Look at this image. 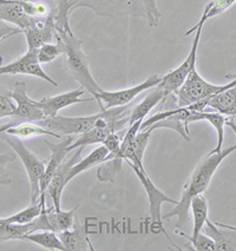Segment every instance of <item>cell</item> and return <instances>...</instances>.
Segmentation results:
<instances>
[{
    "instance_id": "6da1fadb",
    "label": "cell",
    "mask_w": 236,
    "mask_h": 251,
    "mask_svg": "<svg viewBox=\"0 0 236 251\" xmlns=\"http://www.w3.org/2000/svg\"><path fill=\"white\" fill-rule=\"evenodd\" d=\"M234 151H236V143L232 147L222 149V151H220V152L209 153L206 158L201 160V163L197 165V168L195 169L184 185L181 200L171 211L163 216V221H169L173 217H177L179 218L176 223L177 230L186 226L189 222V210H190L191 200L196 197L197 195L205 194L218 166L223 162L224 158H227Z\"/></svg>"
},
{
    "instance_id": "7a4b0ae2",
    "label": "cell",
    "mask_w": 236,
    "mask_h": 251,
    "mask_svg": "<svg viewBox=\"0 0 236 251\" xmlns=\"http://www.w3.org/2000/svg\"><path fill=\"white\" fill-rule=\"evenodd\" d=\"M72 11L78 7H87L98 16L116 18L122 16L142 17L150 26H157L162 14L155 0H71Z\"/></svg>"
},
{
    "instance_id": "3957f363",
    "label": "cell",
    "mask_w": 236,
    "mask_h": 251,
    "mask_svg": "<svg viewBox=\"0 0 236 251\" xmlns=\"http://www.w3.org/2000/svg\"><path fill=\"white\" fill-rule=\"evenodd\" d=\"M130 111L127 106L113 107V109H105L100 113L85 117H46L43 121L37 124L54 132H59V135L65 136H77L86 131L93 129L96 126L111 124L129 117Z\"/></svg>"
},
{
    "instance_id": "277c9868",
    "label": "cell",
    "mask_w": 236,
    "mask_h": 251,
    "mask_svg": "<svg viewBox=\"0 0 236 251\" xmlns=\"http://www.w3.org/2000/svg\"><path fill=\"white\" fill-rule=\"evenodd\" d=\"M54 39L59 44L63 54H65L66 65L74 79L77 81L84 90L89 91L92 97L97 100L102 87L93 79L90 71L89 61L85 53L81 50V40L78 39L72 32L56 30Z\"/></svg>"
},
{
    "instance_id": "5b68a950",
    "label": "cell",
    "mask_w": 236,
    "mask_h": 251,
    "mask_svg": "<svg viewBox=\"0 0 236 251\" xmlns=\"http://www.w3.org/2000/svg\"><path fill=\"white\" fill-rule=\"evenodd\" d=\"M236 85V79H233L226 85H215L208 83L205 78L199 74L196 66L191 70L184 83L175 92L177 105L180 107H185L195 103H199L205 99L212 98L224 90Z\"/></svg>"
},
{
    "instance_id": "8992f818",
    "label": "cell",
    "mask_w": 236,
    "mask_h": 251,
    "mask_svg": "<svg viewBox=\"0 0 236 251\" xmlns=\"http://www.w3.org/2000/svg\"><path fill=\"white\" fill-rule=\"evenodd\" d=\"M0 138L5 141L13 149L17 156L24 164L26 172H27L28 180L31 186V204L39 202L40 197V178H42L44 170H45L46 163L34 154L32 151L25 147L22 139L17 138L14 136L6 135V133H0Z\"/></svg>"
},
{
    "instance_id": "52a82bcc",
    "label": "cell",
    "mask_w": 236,
    "mask_h": 251,
    "mask_svg": "<svg viewBox=\"0 0 236 251\" xmlns=\"http://www.w3.org/2000/svg\"><path fill=\"white\" fill-rule=\"evenodd\" d=\"M127 164L132 169V171L135 172V175L138 178V180L141 182L142 186L144 188L145 192H147L148 202H149V214H150V220H151V226H157L158 230H161L162 232L165 233L170 243L176 247V244H174V242L171 241V238L169 237L167 231L163 227V216H162V204L163 203H171L174 205H176L179 201H175L174 198L167 196L164 192H162L154 184L153 180L150 179V177L148 176V174L145 172L144 169L138 168V166L131 164V163L127 162ZM180 250L179 247H176Z\"/></svg>"
},
{
    "instance_id": "ba28073f",
    "label": "cell",
    "mask_w": 236,
    "mask_h": 251,
    "mask_svg": "<svg viewBox=\"0 0 236 251\" xmlns=\"http://www.w3.org/2000/svg\"><path fill=\"white\" fill-rule=\"evenodd\" d=\"M10 97L16 101V110L11 117V122L4 126H12L20 123H39L45 118L43 110L40 109L38 101L32 100L26 92V84L24 81H17L14 87L10 90Z\"/></svg>"
},
{
    "instance_id": "9c48e42d",
    "label": "cell",
    "mask_w": 236,
    "mask_h": 251,
    "mask_svg": "<svg viewBox=\"0 0 236 251\" xmlns=\"http://www.w3.org/2000/svg\"><path fill=\"white\" fill-rule=\"evenodd\" d=\"M162 78L163 77H159L157 75H153L149 78H147V80H144L143 83L137 84V85L129 87V89L119 90V91H104V90H102L97 98V103L100 104L101 111L119 106H128L142 92L158 85L162 81Z\"/></svg>"
},
{
    "instance_id": "30bf717a",
    "label": "cell",
    "mask_w": 236,
    "mask_h": 251,
    "mask_svg": "<svg viewBox=\"0 0 236 251\" xmlns=\"http://www.w3.org/2000/svg\"><path fill=\"white\" fill-rule=\"evenodd\" d=\"M27 75L44 79L56 87L58 86L57 81L48 75L40 66L37 59V50H27V52L23 57L6 65L2 64V57L0 55V75Z\"/></svg>"
},
{
    "instance_id": "8fae6325",
    "label": "cell",
    "mask_w": 236,
    "mask_h": 251,
    "mask_svg": "<svg viewBox=\"0 0 236 251\" xmlns=\"http://www.w3.org/2000/svg\"><path fill=\"white\" fill-rule=\"evenodd\" d=\"M201 33H202V28H199L196 31V36L194 38L193 46H191L190 52H189L186 59L182 64L173 71H170L167 75L162 78V81L158 84L159 86L164 90L167 95H173L180 89L181 85L184 83V80L190 74V71L196 66L197 60V51H199V44L201 39Z\"/></svg>"
},
{
    "instance_id": "7c38bea8",
    "label": "cell",
    "mask_w": 236,
    "mask_h": 251,
    "mask_svg": "<svg viewBox=\"0 0 236 251\" xmlns=\"http://www.w3.org/2000/svg\"><path fill=\"white\" fill-rule=\"evenodd\" d=\"M83 147L76 149V152L74 153V156H72L69 160L63 162L62 164L59 165V168L57 169L56 172L53 174V176H52L51 182L49 184L48 189H46V192H48L49 196H50L52 201V205H53V209L56 210V211L62 210V204H60V202H62V194L64 188L66 186V184L69 183V172L71 170L72 166L80 159V154L83 152Z\"/></svg>"
},
{
    "instance_id": "4fadbf2b",
    "label": "cell",
    "mask_w": 236,
    "mask_h": 251,
    "mask_svg": "<svg viewBox=\"0 0 236 251\" xmlns=\"http://www.w3.org/2000/svg\"><path fill=\"white\" fill-rule=\"evenodd\" d=\"M74 141V136H65L64 138H62V141L57 143V144L49 141H44L45 144L49 147V149L51 150V156L48 162H46L45 170H44L43 176L40 178V196H42V195H45L46 189H48L49 184L51 182L52 176H53L54 172H56L57 169L59 168V165L63 163L66 154L70 152L69 147L72 144Z\"/></svg>"
},
{
    "instance_id": "5bb4252c",
    "label": "cell",
    "mask_w": 236,
    "mask_h": 251,
    "mask_svg": "<svg viewBox=\"0 0 236 251\" xmlns=\"http://www.w3.org/2000/svg\"><path fill=\"white\" fill-rule=\"evenodd\" d=\"M84 91L85 90L83 87H79V89L72 90L70 92L54 96V97H45L38 100V105L43 110L45 118L46 117H56L58 116V112L60 110L65 109V107L70 106V105L86 103V101L95 99L93 97L87 99L81 98V96L84 95Z\"/></svg>"
},
{
    "instance_id": "9a60e30c",
    "label": "cell",
    "mask_w": 236,
    "mask_h": 251,
    "mask_svg": "<svg viewBox=\"0 0 236 251\" xmlns=\"http://www.w3.org/2000/svg\"><path fill=\"white\" fill-rule=\"evenodd\" d=\"M129 123V117L128 118L122 119L116 123H111V124L107 125H102V126H96L93 129L86 131V132L81 133L78 138H76L72 144L69 147V150H75L77 148H85L87 145H93V144H102L104 142V139L111 132H118L123 129L125 124Z\"/></svg>"
},
{
    "instance_id": "2e32d148",
    "label": "cell",
    "mask_w": 236,
    "mask_h": 251,
    "mask_svg": "<svg viewBox=\"0 0 236 251\" xmlns=\"http://www.w3.org/2000/svg\"><path fill=\"white\" fill-rule=\"evenodd\" d=\"M205 233L209 236L216 245V251H236V226L207 221Z\"/></svg>"
},
{
    "instance_id": "e0dca14e",
    "label": "cell",
    "mask_w": 236,
    "mask_h": 251,
    "mask_svg": "<svg viewBox=\"0 0 236 251\" xmlns=\"http://www.w3.org/2000/svg\"><path fill=\"white\" fill-rule=\"evenodd\" d=\"M23 33L25 34L28 50H38L44 44L51 43L56 36L53 17L49 16L48 18L40 19L36 25L25 30Z\"/></svg>"
},
{
    "instance_id": "ac0fdd59",
    "label": "cell",
    "mask_w": 236,
    "mask_h": 251,
    "mask_svg": "<svg viewBox=\"0 0 236 251\" xmlns=\"http://www.w3.org/2000/svg\"><path fill=\"white\" fill-rule=\"evenodd\" d=\"M60 241L65 247V250L68 251H86V250H93V247L91 244L87 233L85 231V226H81L80 222L76 217L75 224L72 227L68 230L58 233Z\"/></svg>"
},
{
    "instance_id": "d6986e66",
    "label": "cell",
    "mask_w": 236,
    "mask_h": 251,
    "mask_svg": "<svg viewBox=\"0 0 236 251\" xmlns=\"http://www.w3.org/2000/svg\"><path fill=\"white\" fill-rule=\"evenodd\" d=\"M190 210L191 214H193L194 218V227H193V235L188 236L185 233L177 231L180 236L188 239L189 242H194L196 239L197 236L200 233L203 232V227H205L207 221L209 220L208 214H209V206H208V201L205 197V195H197L196 197H194L191 200L190 203Z\"/></svg>"
},
{
    "instance_id": "ffe728a7",
    "label": "cell",
    "mask_w": 236,
    "mask_h": 251,
    "mask_svg": "<svg viewBox=\"0 0 236 251\" xmlns=\"http://www.w3.org/2000/svg\"><path fill=\"white\" fill-rule=\"evenodd\" d=\"M0 133H6V135L14 136L19 139H30L33 137L39 136H51L54 138L62 139V136L59 133L54 132L45 127L40 126L37 123H20V124L12 125V126H0Z\"/></svg>"
},
{
    "instance_id": "44dd1931",
    "label": "cell",
    "mask_w": 236,
    "mask_h": 251,
    "mask_svg": "<svg viewBox=\"0 0 236 251\" xmlns=\"http://www.w3.org/2000/svg\"><path fill=\"white\" fill-rule=\"evenodd\" d=\"M167 93L161 86L157 85L156 89H154L149 95L145 97L143 100L141 101L138 105H136L129 113V125L132 124L139 119H144L145 117L150 113V111L156 106L157 104H159L161 101L167 97Z\"/></svg>"
},
{
    "instance_id": "7402d4cb",
    "label": "cell",
    "mask_w": 236,
    "mask_h": 251,
    "mask_svg": "<svg viewBox=\"0 0 236 251\" xmlns=\"http://www.w3.org/2000/svg\"><path fill=\"white\" fill-rule=\"evenodd\" d=\"M208 106H210L216 112L223 116H236V85L229 87L214 96L209 101Z\"/></svg>"
},
{
    "instance_id": "603a6c76",
    "label": "cell",
    "mask_w": 236,
    "mask_h": 251,
    "mask_svg": "<svg viewBox=\"0 0 236 251\" xmlns=\"http://www.w3.org/2000/svg\"><path fill=\"white\" fill-rule=\"evenodd\" d=\"M107 154H109V150H107L103 144H102L101 147L96 148L89 156H86L85 158L81 160L79 159L74 166H72L71 170L69 172L68 182H71L75 177H77L78 175L81 174V172L89 170L90 168H93V166L100 165L103 162H105Z\"/></svg>"
},
{
    "instance_id": "cb8c5ba5",
    "label": "cell",
    "mask_w": 236,
    "mask_h": 251,
    "mask_svg": "<svg viewBox=\"0 0 236 251\" xmlns=\"http://www.w3.org/2000/svg\"><path fill=\"white\" fill-rule=\"evenodd\" d=\"M236 2V0H210L208 4L206 5L205 10H203V14L201 17V19L199 20L196 25H194L190 30H188L185 32L186 36L189 34L194 33L196 32L199 28H203V26L209 19L214 18V17L220 16L221 13H223L224 11L228 10L229 7H232Z\"/></svg>"
},
{
    "instance_id": "d4e9b609",
    "label": "cell",
    "mask_w": 236,
    "mask_h": 251,
    "mask_svg": "<svg viewBox=\"0 0 236 251\" xmlns=\"http://www.w3.org/2000/svg\"><path fill=\"white\" fill-rule=\"evenodd\" d=\"M77 209L78 205H76L71 210H68V211H64V210L56 211L53 206L51 209H48L49 221H50L51 224V231L59 233L64 231V230H68L70 227H72L76 221Z\"/></svg>"
},
{
    "instance_id": "484cf974",
    "label": "cell",
    "mask_w": 236,
    "mask_h": 251,
    "mask_svg": "<svg viewBox=\"0 0 236 251\" xmlns=\"http://www.w3.org/2000/svg\"><path fill=\"white\" fill-rule=\"evenodd\" d=\"M25 241L32 242V243L39 245V247L48 250H65V247H64L62 241H60L58 233L51 231V230H42V231L32 232L30 235L26 236Z\"/></svg>"
},
{
    "instance_id": "4316f807",
    "label": "cell",
    "mask_w": 236,
    "mask_h": 251,
    "mask_svg": "<svg viewBox=\"0 0 236 251\" xmlns=\"http://www.w3.org/2000/svg\"><path fill=\"white\" fill-rule=\"evenodd\" d=\"M54 1L57 6V12L53 16L56 30L72 32L69 23V16L72 12L71 0H54Z\"/></svg>"
},
{
    "instance_id": "83f0119b",
    "label": "cell",
    "mask_w": 236,
    "mask_h": 251,
    "mask_svg": "<svg viewBox=\"0 0 236 251\" xmlns=\"http://www.w3.org/2000/svg\"><path fill=\"white\" fill-rule=\"evenodd\" d=\"M123 160L119 158H110L102 163L97 170V178L101 182H113L116 177L122 172Z\"/></svg>"
},
{
    "instance_id": "f1b7e54d",
    "label": "cell",
    "mask_w": 236,
    "mask_h": 251,
    "mask_svg": "<svg viewBox=\"0 0 236 251\" xmlns=\"http://www.w3.org/2000/svg\"><path fill=\"white\" fill-rule=\"evenodd\" d=\"M60 54H63V52L58 43L44 44L43 46H40V48L37 50V59L39 61L40 65H42V64L51 63V61L57 59Z\"/></svg>"
},
{
    "instance_id": "f546056e",
    "label": "cell",
    "mask_w": 236,
    "mask_h": 251,
    "mask_svg": "<svg viewBox=\"0 0 236 251\" xmlns=\"http://www.w3.org/2000/svg\"><path fill=\"white\" fill-rule=\"evenodd\" d=\"M14 106L12 98L10 97V90L0 86V119L11 118L13 116Z\"/></svg>"
},
{
    "instance_id": "4dcf8cb0",
    "label": "cell",
    "mask_w": 236,
    "mask_h": 251,
    "mask_svg": "<svg viewBox=\"0 0 236 251\" xmlns=\"http://www.w3.org/2000/svg\"><path fill=\"white\" fill-rule=\"evenodd\" d=\"M188 249L196 250V251H216V245H215V242L207 236L206 233H200L197 236L196 239L194 242H189L188 244H185Z\"/></svg>"
},
{
    "instance_id": "1f68e13d",
    "label": "cell",
    "mask_w": 236,
    "mask_h": 251,
    "mask_svg": "<svg viewBox=\"0 0 236 251\" xmlns=\"http://www.w3.org/2000/svg\"><path fill=\"white\" fill-rule=\"evenodd\" d=\"M121 142L122 139L117 132H111L105 139H104V142L102 143V144L109 150V154H107L105 160L117 156L119 152V148H121Z\"/></svg>"
},
{
    "instance_id": "d6a6232c",
    "label": "cell",
    "mask_w": 236,
    "mask_h": 251,
    "mask_svg": "<svg viewBox=\"0 0 236 251\" xmlns=\"http://www.w3.org/2000/svg\"><path fill=\"white\" fill-rule=\"evenodd\" d=\"M19 33H23L19 28L12 27V26L8 25L7 23L1 22V20H0V42H2V40L7 39V38L16 36V34H19Z\"/></svg>"
},
{
    "instance_id": "836d02e7",
    "label": "cell",
    "mask_w": 236,
    "mask_h": 251,
    "mask_svg": "<svg viewBox=\"0 0 236 251\" xmlns=\"http://www.w3.org/2000/svg\"><path fill=\"white\" fill-rule=\"evenodd\" d=\"M16 159V156L14 153H5V154H0V168L5 169L8 163H12Z\"/></svg>"
},
{
    "instance_id": "e575fe53",
    "label": "cell",
    "mask_w": 236,
    "mask_h": 251,
    "mask_svg": "<svg viewBox=\"0 0 236 251\" xmlns=\"http://www.w3.org/2000/svg\"><path fill=\"white\" fill-rule=\"evenodd\" d=\"M10 183H11V179L6 174L0 175V185H7V184Z\"/></svg>"
},
{
    "instance_id": "d590c367",
    "label": "cell",
    "mask_w": 236,
    "mask_h": 251,
    "mask_svg": "<svg viewBox=\"0 0 236 251\" xmlns=\"http://www.w3.org/2000/svg\"><path fill=\"white\" fill-rule=\"evenodd\" d=\"M226 78L227 79H236V74H229V75H226Z\"/></svg>"
},
{
    "instance_id": "8d00e7d4",
    "label": "cell",
    "mask_w": 236,
    "mask_h": 251,
    "mask_svg": "<svg viewBox=\"0 0 236 251\" xmlns=\"http://www.w3.org/2000/svg\"><path fill=\"white\" fill-rule=\"evenodd\" d=\"M0 175H5V169L0 168Z\"/></svg>"
},
{
    "instance_id": "74e56055",
    "label": "cell",
    "mask_w": 236,
    "mask_h": 251,
    "mask_svg": "<svg viewBox=\"0 0 236 251\" xmlns=\"http://www.w3.org/2000/svg\"><path fill=\"white\" fill-rule=\"evenodd\" d=\"M232 121H233V122H234V123H235V124H236V116H235V117H232Z\"/></svg>"
},
{
    "instance_id": "f35d334b",
    "label": "cell",
    "mask_w": 236,
    "mask_h": 251,
    "mask_svg": "<svg viewBox=\"0 0 236 251\" xmlns=\"http://www.w3.org/2000/svg\"><path fill=\"white\" fill-rule=\"evenodd\" d=\"M4 223V218H0V224Z\"/></svg>"
}]
</instances>
